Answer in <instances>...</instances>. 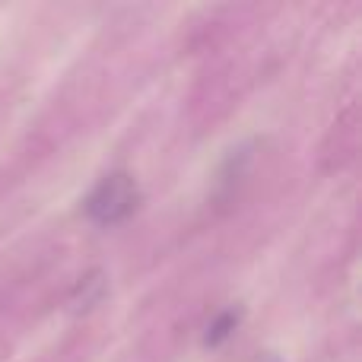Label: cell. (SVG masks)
<instances>
[{
  "mask_svg": "<svg viewBox=\"0 0 362 362\" xmlns=\"http://www.w3.org/2000/svg\"><path fill=\"white\" fill-rule=\"evenodd\" d=\"M251 362H283V359L276 356V353H257V356L251 359Z\"/></svg>",
  "mask_w": 362,
  "mask_h": 362,
  "instance_id": "4",
  "label": "cell"
},
{
  "mask_svg": "<svg viewBox=\"0 0 362 362\" xmlns=\"http://www.w3.org/2000/svg\"><path fill=\"white\" fill-rule=\"evenodd\" d=\"M105 296V274L102 270H89L86 276H80L70 293V308L74 312H89L93 305H99Z\"/></svg>",
  "mask_w": 362,
  "mask_h": 362,
  "instance_id": "3",
  "label": "cell"
},
{
  "mask_svg": "<svg viewBox=\"0 0 362 362\" xmlns=\"http://www.w3.org/2000/svg\"><path fill=\"white\" fill-rule=\"evenodd\" d=\"M238 325H242V308H238V305L223 308V312L213 315L210 325L204 327V337H200V344H204L206 350H216V346H223L226 340L235 337Z\"/></svg>",
  "mask_w": 362,
  "mask_h": 362,
  "instance_id": "2",
  "label": "cell"
},
{
  "mask_svg": "<svg viewBox=\"0 0 362 362\" xmlns=\"http://www.w3.org/2000/svg\"><path fill=\"white\" fill-rule=\"evenodd\" d=\"M140 206V187L131 172H108L93 185L83 210L95 226H121Z\"/></svg>",
  "mask_w": 362,
  "mask_h": 362,
  "instance_id": "1",
  "label": "cell"
}]
</instances>
